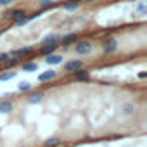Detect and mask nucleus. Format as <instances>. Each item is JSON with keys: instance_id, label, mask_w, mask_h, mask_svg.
I'll list each match as a JSON object with an SVG mask.
<instances>
[{"instance_id": "obj_17", "label": "nucleus", "mask_w": 147, "mask_h": 147, "mask_svg": "<svg viewBox=\"0 0 147 147\" xmlns=\"http://www.w3.org/2000/svg\"><path fill=\"white\" fill-rule=\"evenodd\" d=\"M28 23H30V19H28V14H24V16L18 18L16 21H12V24H14V26H26Z\"/></svg>"}, {"instance_id": "obj_14", "label": "nucleus", "mask_w": 147, "mask_h": 147, "mask_svg": "<svg viewBox=\"0 0 147 147\" xmlns=\"http://www.w3.org/2000/svg\"><path fill=\"white\" fill-rule=\"evenodd\" d=\"M21 67H23V71L31 73V71H36V69H38V62H33V61H30V62H23Z\"/></svg>"}, {"instance_id": "obj_3", "label": "nucleus", "mask_w": 147, "mask_h": 147, "mask_svg": "<svg viewBox=\"0 0 147 147\" xmlns=\"http://www.w3.org/2000/svg\"><path fill=\"white\" fill-rule=\"evenodd\" d=\"M59 42H61V35L59 33H47L40 40V45H59Z\"/></svg>"}, {"instance_id": "obj_9", "label": "nucleus", "mask_w": 147, "mask_h": 147, "mask_svg": "<svg viewBox=\"0 0 147 147\" xmlns=\"http://www.w3.org/2000/svg\"><path fill=\"white\" fill-rule=\"evenodd\" d=\"M80 5H82L80 0H67V2H64V4H62V9H64V11H67V12H75V11H78V9H80Z\"/></svg>"}, {"instance_id": "obj_10", "label": "nucleus", "mask_w": 147, "mask_h": 147, "mask_svg": "<svg viewBox=\"0 0 147 147\" xmlns=\"http://www.w3.org/2000/svg\"><path fill=\"white\" fill-rule=\"evenodd\" d=\"M43 97H45V94H43L42 90H36V92H30V95L26 97V100H28L30 104H36V102H42Z\"/></svg>"}, {"instance_id": "obj_23", "label": "nucleus", "mask_w": 147, "mask_h": 147, "mask_svg": "<svg viewBox=\"0 0 147 147\" xmlns=\"http://www.w3.org/2000/svg\"><path fill=\"white\" fill-rule=\"evenodd\" d=\"M42 14H43V11H42V9H40V11H35V12L28 14V19H30V21H33V19H38V18H42Z\"/></svg>"}, {"instance_id": "obj_24", "label": "nucleus", "mask_w": 147, "mask_h": 147, "mask_svg": "<svg viewBox=\"0 0 147 147\" xmlns=\"http://www.w3.org/2000/svg\"><path fill=\"white\" fill-rule=\"evenodd\" d=\"M14 0H0V7H11Z\"/></svg>"}, {"instance_id": "obj_25", "label": "nucleus", "mask_w": 147, "mask_h": 147, "mask_svg": "<svg viewBox=\"0 0 147 147\" xmlns=\"http://www.w3.org/2000/svg\"><path fill=\"white\" fill-rule=\"evenodd\" d=\"M9 57H11V55H9V52H0V62H5Z\"/></svg>"}, {"instance_id": "obj_1", "label": "nucleus", "mask_w": 147, "mask_h": 147, "mask_svg": "<svg viewBox=\"0 0 147 147\" xmlns=\"http://www.w3.org/2000/svg\"><path fill=\"white\" fill-rule=\"evenodd\" d=\"M75 52L78 55H87L92 52V42L88 40H76L75 42Z\"/></svg>"}, {"instance_id": "obj_27", "label": "nucleus", "mask_w": 147, "mask_h": 147, "mask_svg": "<svg viewBox=\"0 0 147 147\" xmlns=\"http://www.w3.org/2000/svg\"><path fill=\"white\" fill-rule=\"evenodd\" d=\"M145 76H147V73H145V71H142V73H140V75H138V78H142V80H144Z\"/></svg>"}, {"instance_id": "obj_15", "label": "nucleus", "mask_w": 147, "mask_h": 147, "mask_svg": "<svg viewBox=\"0 0 147 147\" xmlns=\"http://www.w3.org/2000/svg\"><path fill=\"white\" fill-rule=\"evenodd\" d=\"M12 78H16V73L14 71H4V73H0V82H9V80H12Z\"/></svg>"}, {"instance_id": "obj_6", "label": "nucleus", "mask_w": 147, "mask_h": 147, "mask_svg": "<svg viewBox=\"0 0 147 147\" xmlns=\"http://www.w3.org/2000/svg\"><path fill=\"white\" fill-rule=\"evenodd\" d=\"M33 47H21V49H16V50H11L9 55L11 57H16V59H21L23 55H28V54H33Z\"/></svg>"}, {"instance_id": "obj_12", "label": "nucleus", "mask_w": 147, "mask_h": 147, "mask_svg": "<svg viewBox=\"0 0 147 147\" xmlns=\"http://www.w3.org/2000/svg\"><path fill=\"white\" fill-rule=\"evenodd\" d=\"M55 76H57V73H55L54 69H49V71L42 73V75H38V82H40V83H43V82H50V80H54Z\"/></svg>"}, {"instance_id": "obj_20", "label": "nucleus", "mask_w": 147, "mask_h": 147, "mask_svg": "<svg viewBox=\"0 0 147 147\" xmlns=\"http://www.w3.org/2000/svg\"><path fill=\"white\" fill-rule=\"evenodd\" d=\"M18 88H19V92H30L31 90V83L30 82H21L18 85Z\"/></svg>"}, {"instance_id": "obj_11", "label": "nucleus", "mask_w": 147, "mask_h": 147, "mask_svg": "<svg viewBox=\"0 0 147 147\" xmlns=\"http://www.w3.org/2000/svg\"><path fill=\"white\" fill-rule=\"evenodd\" d=\"M62 55H59V54H50V55H45V62L49 64V66H55V64H61L62 62Z\"/></svg>"}, {"instance_id": "obj_8", "label": "nucleus", "mask_w": 147, "mask_h": 147, "mask_svg": "<svg viewBox=\"0 0 147 147\" xmlns=\"http://www.w3.org/2000/svg\"><path fill=\"white\" fill-rule=\"evenodd\" d=\"M73 80H76V82H88L90 80V75H88L87 69L80 67V69H76L75 73H73Z\"/></svg>"}, {"instance_id": "obj_22", "label": "nucleus", "mask_w": 147, "mask_h": 147, "mask_svg": "<svg viewBox=\"0 0 147 147\" xmlns=\"http://www.w3.org/2000/svg\"><path fill=\"white\" fill-rule=\"evenodd\" d=\"M135 11L140 12V14H145V12H147V2H140V4H137V5H135Z\"/></svg>"}, {"instance_id": "obj_19", "label": "nucleus", "mask_w": 147, "mask_h": 147, "mask_svg": "<svg viewBox=\"0 0 147 147\" xmlns=\"http://www.w3.org/2000/svg\"><path fill=\"white\" fill-rule=\"evenodd\" d=\"M133 111H135V106H133V104H125V106L121 107V113H123L125 116H128V114H131Z\"/></svg>"}, {"instance_id": "obj_28", "label": "nucleus", "mask_w": 147, "mask_h": 147, "mask_svg": "<svg viewBox=\"0 0 147 147\" xmlns=\"http://www.w3.org/2000/svg\"><path fill=\"white\" fill-rule=\"evenodd\" d=\"M0 35H2V31H0Z\"/></svg>"}, {"instance_id": "obj_7", "label": "nucleus", "mask_w": 147, "mask_h": 147, "mask_svg": "<svg viewBox=\"0 0 147 147\" xmlns=\"http://www.w3.org/2000/svg\"><path fill=\"white\" fill-rule=\"evenodd\" d=\"M78 40V33H66L64 36H61V45L62 47H69V45H73V43H75Z\"/></svg>"}, {"instance_id": "obj_13", "label": "nucleus", "mask_w": 147, "mask_h": 147, "mask_svg": "<svg viewBox=\"0 0 147 147\" xmlns=\"http://www.w3.org/2000/svg\"><path fill=\"white\" fill-rule=\"evenodd\" d=\"M55 49H57V45H40V55H50V54H54L55 52Z\"/></svg>"}, {"instance_id": "obj_16", "label": "nucleus", "mask_w": 147, "mask_h": 147, "mask_svg": "<svg viewBox=\"0 0 147 147\" xmlns=\"http://www.w3.org/2000/svg\"><path fill=\"white\" fill-rule=\"evenodd\" d=\"M19 64V59H16V57H9L5 62H4V69H12L14 66H18Z\"/></svg>"}, {"instance_id": "obj_2", "label": "nucleus", "mask_w": 147, "mask_h": 147, "mask_svg": "<svg viewBox=\"0 0 147 147\" xmlns=\"http://www.w3.org/2000/svg\"><path fill=\"white\" fill-rule=\"evenodd\" d=\"M102 50H104L106 54L116 52V50H118V40H116L114 36H109V38L102 40Z\"/></svg>"}, {"instance_id": "obj_18", "label": "nucleus", "mask_w": 147, "mask_h": 147, "mask_svg": "<svg viewBox=\"0 0 147 147\" xmlns=\"http://www.w3.org/2000/svg\"><path fill=\"white\" fill-rule=\"evenodd\" d=\"M12 111V102L11 100H2L0 102V113H9Z\"/></svg>"}, {"instance_id": "obj_5", "label": "nucleus", "mask_w": 147, "mask_h": 147, "mask_svg": "<svg viewBox=\"0 0 147 147\" xmlns=\"http://www.w3.org/2000/svg\"><path fill=\"white\" fill-rule=\"evenodd\" d=\"M24 14H28L24 9H11V11H7V12H4V19H9V21H16L18 18H21V16H24Z\"/></svg>"}, {"instance_id": "obj_21", "label": "nucleus", "mask_w": 147, "mask_h": 147, "mask_svg": "<svg viewBox=\"0 0 147 147\" xmlns=\"http://www.w3.org/2000/svg\"><path fill=\"white\" fill-rule=\"evenodd\" d=\"M61 144V140L59 138H47L45 142H43V145L45 147H55V145H59Z\"/></svg>"}, {"instance_id": "obj_4", "label": "nucleus", "mask_w": 147, "mask_h": 147, "mask_svg": "<svg viewBox=\"0 0 147 147\" xmlns=\"http://www.w3.org/2000/svg\"><path fill=\"white\" fill-rule=\"evenodd\" d=\"M80 67H83V61H80V59H73V61L64 62V71L66 73H75Z\"/></svg>"}, {"instance_id": "obj_26", "label": "nucleus", "mask_w": 147, "mask_h": 147, "mask_svg": "<svg viewBox=\"0 0 147 147\" xmlns=\"http://www.w3.org/2000/svg\"><path fill=\"white\" fill-rule=\"evenodd\" d=\"M38 2V5L42 7V5H45V4H50V2H54V0H36Z\"/></svg>"}]
</instances>
